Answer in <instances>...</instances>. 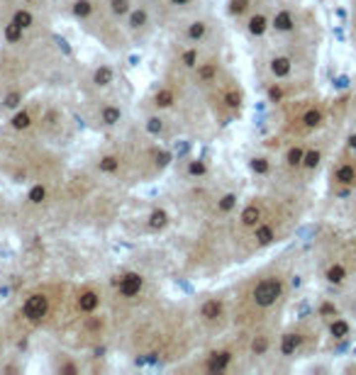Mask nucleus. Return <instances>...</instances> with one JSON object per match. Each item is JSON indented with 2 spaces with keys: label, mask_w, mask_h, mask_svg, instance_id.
Returning <instances> with one entry per match:
<instances>
[{
  "label": "nucleus",
  "mask_w": 356,
  "mask_h": 375,
  "mask_svg": "<svg viewBox=\"0 0 356 375\" xmlns=\"http://www.w3.org/2000/svg\"><path fill=\"white\" fill-rule=\"evenodd\" d=\"M302 156H305V149L302 146H291L288 149V154H286V163L291 166V168H297V166H302Z\"/></svg>",
  "instance_id": "obj_31"
},
{
  "label": "nucleus",
  "mask_w": 356,
  "mask_h": 375,
  "mask_svg": "<svg viewBox=\"0 0 356 375\" xmlns=\"http://www.w3.org/2000/svg\"><path fill=\"white\" fill-rule=\"evenodd\" d=\"M137 63H139V56H137V54H132V56H129V66H137Z\"/></svg>",
  "instance_id": "obj_50"
},
{
  "label": "nucleus",
  "mask_w": 356,
  "mask_h": 375,
  "mask_svg": "<svg viewBox=\"0 0 356 375\" xmlns=\"http://www.w3.org/2000/svg\"><path fill=\"white\" fill-rule=\"evenodd\" d=\"M22 34H25V29L20 27V25H15L12 20L5 25V29H2V37H5V42L7 44H17V42H22Z\"/></svg>",
  "instance_id": "obj_27"
},
{
  "label": "nucleus",
  "mask_w": 356,
  "mask_h": 375,
  "mask_svg": "<svg viewBox=\"0 0 356 375\" xmlns=\"http://www.w3.org/2000/svg\"><path fill=\"white\" fill-rule=\"evenodd\" d=\"M22 2H32V0H22Z\"/></svg>",
  "instance_id": "obj_52"
},
{
  "label": "nucleus",
  "mask_w": 356,
  "mask_h": 375,
  "mask_svg": "<svg viewBox=\"0 0 356 375\" xmlns=\"http://www.w3.org/2000/svg\"><path fill=\"white\" fill-rule=\"evenodd\" d=\"M268 27H271V20H268L266 15H261V12H256V15H251L246 20V32L251 37H264Z\"/></svg>",
  "instance_id": "obj_13"
},
{
  "label": "nucleus",
  "mask_w": 356,
  "mask_h": 375,
  "mask_svg": "<svg viewBox=\"0 0 356 375\" xmlns=\"http://www.w3.org/2000/svg\"><path fill=\"white\" fill-rule=\"evenodd\" d=\"M325 278H327V283H332V285H342L347 280V268L342 263H332L325 270Z\"/></svg>",
  "instance_id": "obj_23"
},
{
  "label": "nucleus",
  "mask_w": 356,
  "mask_h": 375,
  "mask_svg": "<svg viewBox=\"0 0 356 375\" xmlns=\"http://www.w3.org/2000/svg\"><path fill=\"white\" fill-rule=\"evenodd\" d=\"M239 222H241L244 227H256V224L261 222V207H259L256 202L246 205V207L241 210V214H239Z\"/></svg>",
  "instance_id": "obj_15"
},
{
  "label": "nucleus",
  "mask_w": 356,
  "mask_h": 375,
  "mask_svg": "<svg viewBox=\"0 0 356 375\" xmlns=\"http://www.w3.org/2000/svg\"><path fill=\"white\" fill-rule=\"evenodd\" d=\"M198 49L195 47H190V49H185L183 54H180V63L185 66V68H195L198 66Z\"/></svg>",
  "instance_id": "obj_38"
},
{
  "label": "nucleus",
  "mask_w": 356,
  "mask_h": 375,
  "mask_svg": "<svg viewBox=\"0 0 356 375\" xmlns=\"http://www.w3.org/2000/svg\"><path fill=\"white\" fill-rule=\"evenodd\" d=\"M47 312H49V297L42 295V292H34L22 302V317L30 324H39L47 317Z\"/></svg>",
  "instance_id": "obj_2"
},
{
  "label": "nucleus",
  "mask_w": 356,
  "mask_h": 375,
  "mask_svg": "<svg viewBox=\"0 0 356 375\" xmlns=\"http://www.w3.org/2000/svg\"><path fill=\"white\" fill-rule=\"evenodd\" d=\"M149 25V12L144 10V7H132L129 12H127V27L129 29H142Z\"/></svg>",
  "instance_id": "obj_16"
},
{
  "label": "nucleus",
  "mask_w": 356,
  "mask_h": 375,
  "mask_svg": "<svg viewBox=\"0 0 356 375\" xmlns=\"http://www.w3.org/2000/svg\"><path fill=\"white\" fill-rule=\"evenodd\" d=\"M249 168L256 175H266L268 171H271V161H268L266 156H254V159L249 161Z\"/></svg>",
  "instance_id": "obj_35"
},
{
  "label": "nucleus",
  "mask_w": 356,
  "mask_h": 375,
  "mask_svg": "<svg viewBox=\"0 0 356 375\" xmlns=\"http://www.w3.org/2000/svg\"><path fill=\"white\" fill-rule=\"evenodd\" d=\"M108 5H110V12H113L115 17H127V12L132 10V2H129V0H110Z\"/></svg>",
  "instance_id": "obj_36"
},
{
  "label": "nucleus",
  "mask_w": 356,
  "mask_h": 375,
  "mask_svg": "<svg viewBox=\"0 0 356 375\" xmlns=\"http://www.w3.org/2000/svg\"><path fill=\"white\" fill-rule=\"evenodd\" d=\"M61 373H78V368L73 363H66V366H61Z\"/></svg>",
  "instance_id": "obj_47"
},
{
  "label": "nucleus",
  "mask_w": 356,
  "mask_h": 375,
  "mask_svg": "<svg viewBox=\"0 0 356 375\" xmlns=\"http://www.w3.org/2000/svg\"><path fill=\"white\" fill-rule=\"evenodd\" d=\"M347 146H349V151H356V132H354V134H349V139H347Z\"/></svg>",
  "instance_id": "obj_48"
},
{
  "label": "nucleus",
  "mask_w": 356,
  "mask_h": 375,
  "mask_svg": "<svg viewBox=\"0 0 356 375\" xmlns=\"http://www.w3.org/2000/svg\"><path fill=\"white\" fill-rule=\"evenodd\" d=\"M334 183H337V185H347V188L356 185V163H342V166H337Z\"/></svg>",
  "instance_id": "obj_11"
},
{
  "label": "nucleus",
  "mask_w": 356,
  "mask_h": 375,
  "mask_svg": "<svg viewBox=\"0 0 356 375\" xmlns=\"http://www.w3.org/2000/svg\"><path fill=\"white\" fill-rule=\"evenodd\" d=\"M302 334L300 331H286L283 336H281V346H278V351H281V356H286V358H291V356H296L297 351H300V346H302Z\"/></svg>",
  "instance_id": "obj_4"
},
{
  "label": "nucleus",
  "mask_w": 356,
  "mask_h": 375,
  "mask_svg": "<svg viewBox=\"0 0 356 375\" xmlns=\"http://www.w3.org/2000/svg\"><path fill=\"white\" fill-rule=\"evenodd\" d=\"M208 161L205 159H190L188 161V168H185V173L190 175V178H205L208 175Z\"/></svg>",
  "instance_id": "obj_26"
},
{
  "label": "nucleus",
  "mask_w": 356,
  "mask_h": 375,
  "mask_svg": "<svg viewBox=\"0 0 356 375\" xmlns=\"http://www.w3.org/2000/svg\"><path fill=\"white\" fill-rule=\"evenodd\" d=\"M12 22H15V25H20L22 29H30L32 25H34V15H32L30 10L20 7V10H15V15H12Z\"/></svg>",
  "instance_id": "obj_29"
},
{
  "label": "nucleus",
  "mask_w": 356,
  "mask_h": 375,
  "mask_svg": "<svg viewBox=\"0 0 356 375\" xmlns=\"http://www.w3.org/2000/svg\"><path fill=\"white\" fill-rule=\"evenodd\" d=\"M71 15L76 20H88L93 15V2L90 0H73L71 2Z\"/></svg>",
  "instance_id": "obj_24"
},
{
  "label": "nucleus",
  "mask_w": 356,
  "mask_h": 375,
  "mask_svg": "<svg viewBox=\"0 0 356 375\" xmlns=\"http://www.w3.org/2000/svg\"><path fill=\"white\" fill-rule=\"evenodd\" d=\"M54 42H57V47H59V49H61V52H63V54H66V56H71V54H73V49L68 47V42H66L63 37H59V34H54Z\"/></svg>",
  "instance_id": "obj_44"
},
{
  "label": "nucleus",
  "mask_w": 356,
  "mask_h": 375,
  "mask_svg": "<svg viewBox=\"0 0 356 375\" xmlns=\"http://www.w3.org/2000/svg\"><path fill=\"white\" fill-rule=\"evenodd\" d=\"M334 90H347L349 88V76H339V78H334Z\"/></svg>",
  "instance_id": "obj_45"
},
{
  "label": "nucleus",
  "mask_w": 356,
  "mask_h": 375,
  "mask_svg": "<svg viewBox=\"0 0 356 375\" xmlns=\"http://www.w3.org/2000/svg\"><path fill=\"white\" fill-rule=\"evenodd\" d=\"M176 103V93L171 90V88H159L156 93H154V105L159 107V110H166V107H171Z\"/></svg>",
  "instance_id": "obj_20"
},
{
  "label": "nucleus",
  "mask_w": 356,
  "mask_h": 375,
  "mask_svg": "<svg viewBox=\"0 0 356 375\" xmlns=\"http://www.w3.org/2000/svg\"><path fill=\"white\" fill-rule=\"evenodd\" d=\"M232 363V351H217L208 358V373H225Z\"/></svg>",
  "instance_id": "obj_6"
},
{
  "label": "nucleus",
  "mask_w": 356,
  "mask_h": 375,
  "mask_svg": "<svg viewBox=\"0 0 356 375\" xmlns=\"http://www.w3.org/2000/svg\"><path fill=\"white\" fill-rule=\"evenodd\" d=\"M246 7H249V0H230V15L235 17H239Z\"/></svg>",
  "instance_id": "obj_43"
},
{
  "label": "nucleus",
  "mask_w": 356,
  "mask_h": 375,
  "mask_svg": "<svg viewBox=\"0 0 356 375\" xmlns=\"http://www.w3.org/2000/svg\"><path fill=\"white\" fill-rule=\"evenodd\" d=\"M268 351V339L266 336H256L254 341H251V353L254 356H264Z\"/></svg>",
  "instance_id": "obj_42"
},
{
  "label": "nucleus",
  "mask_w": 356,
  "mask_h": 375,
  "mask_svg": "<svg viewBox=\"0 0 356 375\" xmlns=\"http://www.w3.org/2000/svg\"><path fill=\"white\" fill-rule=\"evenodd\" d=\"M317 315H320V317H325V319H334L337 315H339V310H337V305H334V302H322V305H320V310H317Z\"/></svg>",
  "instance_id": "obj_41"
},
{
  "label": "nucleus",
  "mask_w": 356,
  "mask_h": 375,
  "mask_svg": "<svg viewBox=\"0 0 356 375\" xmlns=\"http://www.w3.org/2000/svg\"><path fill=\"white\" fill-rule=\"evenodd\" d=\"M237 202H239L237 193H225V195L217 200V210H220L222 214H227V212H232V210L237 207Z\"/></svg>",
  "instance_id": "obj_32"
},
{
  "label": "nucleus",
  "mask_w": 356,
  "mask_h": 375,
  "mask_svg": "<svg viewBox=\"0 0 356 375\" xmlns=\"http://www.w3.org/2000/svg\"><path fill=\"white\" fill-rule=\"evenodd\" d=\"M44 200H47V185H42V183L32 185L30 193H27V202L30 205H42Z\"/></svg>",
  "instance_id": "obj_33"
},
{
  "label": "nucleus",
  "mask_w": 356,
  "mask_h": 375,
  "mask_svg": "<svg viewBox=\"0 0 356 375\" xmlns=\"http://www.w3.org/2000/svg\"><path fill=\"white\" fill-rule=\"evenodd\" d=\"M10 127H12V129H17V132H22V129H30V127H32V115H30V110H17L15 115L10 117Z\"/></svg>",
  "instance_id": "obj_25"
},
{
  "label": "nucleus",
  "mask_w": 356,
  "mask_h": 375,
  "mask_svg": "<svg viewBox=\"0 0 356 375\" xmlns=\"http://www.w3.org/2000/svg\"><path fill=\"white\" fill-rule=\"evenodd\" d=\"M169 222H171V217H169V212H166L164 207H156V210H151V214H149V219H147L149 229H154V231L166 229V227H169Z\"/></svg>",
  "instance_id": "obj_17"
},
{
  "label": "nucleus",
  "mask_w": 356,
  "mask_h": 375,
  "mask_svg": "<svg viewBox=\"0 0 356 375\" xmlns=\"http://www.w3.org/2000/svg\"><path fill=\"white\" fill-rule=\"evenodd\" d=\"M266 95H268V103H281V100H283V95H286V90H283L281 83H273V86H268Z\"/></svg>",
  "instance_id": "obj_40"
},
{
  "label": "nucleus",
  "mask_w": 356,
  "mask_h": 375,
  "mask_svg": "<svg viewBox=\"0 0 356 375\" xmlns=\"http://www.w3.org/2000/svg\"><path fill=\"white\" fill-rule=\"evenodd\" d=\"M205 34H208V22L205 20H193L185 29L188 42H200V39H205Z\"/></svg>",
  "instance_id": "obj_22"
},
{
  "label": "nucleus",
  "mask_w": 356,
  "mask_h": 375,
  "mask_svg": "<svg viewBox=\"0 0 356 375\" xmlns=\"http://www.w3.org/2000/svg\"><path fill=\"white\" fill-rule=\"evenodd\" d=\"M142 288H144V275H142V273H134V270L124 273L118 280V292H119V297H124V300L137 297V295L142 292Z\"/></svg>",
  "instance_id": "obj_3"
},
{
  "label": "nucleus",
  "mask_w": 356,
  "mask_h": 375,
  "mask_svg": "<svg viewBox=\"0 0 356 375\" xmlns=\"http://www.w3.org/2000/svg\"><path fill=\"white\" fill-rule=\"evenodd\" d=\"M283 297V280L278 275H271V278H264L259 280L254 290H251V300L256 307H273L278 300Z\"/></svg>",
  "instance_id": "obj_1"
},
{
  "label": "nucleus",
  "mask_w": 356,
  "mask_h": 375,
  "mask_svg": "<svg viewBox=\"0 0 356 375\" xmlns=\"http://www.w3.org/2000/svg\"><path fill=\"white\" fill-rule=\"evenodd\" d=\"M113 81H115V71H113V66L100 63V66L93 71V83H95L98 88H108Z\"/></svg>",
  "instance_id": "obj_14"
},
{
  "label": "nucleus",
  "mask_w": 356,
  "mask_h": 375,
  "mask_svg": "<svg viewBox=\"0 0 356 375\" xmlns=\"http://www.w3.org/2000/svg\"><path fill=\"white\" fill-rule=\"evenodd\" d=\"M222 310H225V305H222L220 297H208L200 305V317L205 319V321H215L217 317H222Z\"/></svg>",
  "instance_id": "obj_10"
},
{
  "label": "nucleus",
  "mask_w": 356,
  "mask_h": 375,
  "mask_svg": "<svg viewBox=\"0 0 356 375\" xmlns=\"http://www.w3.org/2000/svg\"><path fill=\"white\" fill-rule=\"evenodd\" d=\"M302 124H305L307 129L320 127V124H322V110H320V107H310V110L302 115Z\"/></svg>",
  "instance_id": "obj_28"
},
{
  "label": "nucleus",
  "mask_w": 356,
  "mask_h": 375,
  "mask_svg": "<svg viewBox=\"0 0 356 375\" xmlns=\"http://www.w3.org/2000/svg\"><path fill=\"white\" fill-rule=\"evenodd\" d=\"M98 307H100V295H98L95 290H83V292L78 295V312L93 315Z\"/></svg>",
  "instance_id": "obj_9"
},
{
  "label": "nucleus",
  "mask_w": 356,
  "mask_h": 375,
  "mask_svg": "<svg viewBox=\"0 0 356 375\" xmlns=\"http://www.w3.org/2000/svg\"><path fill=\"white\" fill-rule=\"evenodd\" d=\"M271 27L276 29L278 34H286V32H293L296 29V15L291 10H278L273 17H271Z\"/></svg>",
  "instance_id": "obj_5"
},
{
  "label": "nucleus",
  "mask_w": 356,
  "mask_h": 375,
  "mask_svg": "<svg viewBox=\"0 0 356 375\" xmlns=\"http://www.w3.org/2000/svg\"><path fill=\"white\" fill-rule=\"evenodd\" d=\"M349 331H352V326H349V321L347 319H342L339 315L329 321V334H332V339H337V341H344L347 336H349Z\"/></svg>",
  "instance_id": "obj_19"
},
{
  "label": "nucleus",
  "mask_w": 356,
  "mask_h": 375,
  "mask_svg": "<svg viewBox=\"0 0 356 375\" xmlns=\"http://www.w3.org/2000/svg\"><path fill=\"white\" fill-rule=\"evenodd\" d=\"M98 171L105 175H115L119 171V156H115V154H105V156H100V161H98Z\"/></svg>",
  "instance_id": "obj_21"
},
{
  "label": "nucleus",
  "mask_w": 356,
  "mask_h": 375,
  "mask_svg": "<svg viewBox=\"0 0 356 375\" xmlns=\"http://www.w3.org/2000/svg\"><path fill=\"white\" fill-rule=\"evenodd\" d=\"M225 105H227L230 110H239V107H241V93L227 90V93H225Z\"/></svg>",
  "instance_id": "obj_39"
},
{
  "label": "nucleus",
  "mask_w": 356,
  "mask_h": 375,
  "mask_svg": "<svg viewBox=\"0 0 356 375\" xmlns=\"http://www.w3.org/2000/svg\"><path fill=\"white\" fill-rule=\"evenodd\" d=\"M7 295H10V288H7V285H5V288H0V297H7Z\"/></svg>",
  "instance_id": "obj_51"
},
{
  "label": "nucleus",
  "mask_w": 356,
  "mask_h": 375,
  "mask_svg": "<svg viewBox=\"0 0 356 375\" xmlns=\"http://www.w3.org/2000/svg\"><path fill=\"white\" fill-rule=\"evenodd\" d=\"M217 73H220L217 61H205V63H198V66H195V78H198V83H203V86L212 83V81L217 78Z\"/></svg>",
  "instance_id": "obj_8"
},
{
  "label": "nucleus",
  "mask_w": 356,
  "mask_h": 375,
  "mask_svg": "<svg viewBox=\"0 0 356 375\" xmlns=\"http://www.w3.org/2000/svg\"><path fill=\"white\" fill-rule=\"evenodd\" d=\"M119 119H122V110H119L118 105L108 103V105L100 107V122L105 127H115V124H119Z\"/></svg>",
  "instance_id": "obj_18"
},
{
  "label": "nucleus",
  "mask_w": 356,
  "mask_h": 375,
  "mask_svg": "<svg viewBox=\"0 0 356 375\" xmlns=\"http://www.w3.org/2000/svg\"><path fill=\"white\" fill-rule=\"evenodd\" d=\"M320 161H322V154H320V149H305V156H302V166H305L307 171L317 168V166H320Z\"/></svg>",
  "instance_id": "obj_30"
},
{
  "label": "nucleus",
  "mask_w": 356,
  "mask_h": 375,
  "mask_svg": "<svg viewBox=\"0 0 356 375\" xmlns=\"http://www.w3.org/2000/svg\"><path fill=\"white\" fill-rule=\"evenodd\" d=\"M268 71H271L273 78H288L291 71H293V61L288 56H276V58H271Z\"/></svg>",
  "instance_id": "obj_12"
},
{
  "label": "nucleus",
  "mask_w": 356,
  "mask_h": 375,
  "mask_svg": "<svg viewBox=\"0 0 356 375\" xmlns=\"http://www.w3.org/2000/svg\"><path fill=\"white\" fill-rule=\"evenodd\" d=\"M169 161H171V151H161V154L156 156V163H159V168L169 166Z\"/></svg>",
  "instance_id": "obj_46"
},
{
  "label": "nucleus",
  "mask_w": 356,
  "mask_h": 375,
  "mask_svg": "<svg viewBox=\"0 0 356 375\" xmlns=\"http://www.w3.org/2000/svg\"><path fill=\"white\" fill-rule=\"evenodd\" d=\"M144 127H147V132L151 134V137H159V134H164V129H166V124H164L161 117H149Z\"/></svg>",
  "instance_id": "obj_37"
},
{
  "label": "nucleus",
  "mask_w": 356,
  "mask_h": 375,
  "mask_svg": "<svg viewBox=\"0 0 356 375\" xmlns=\"http://www.w3.org/2000/svg\"><path fill=\"white\" fill-rule=\"evenodd\" d=\"M254 239H256V246H271L273 241H276V227L273 224H268V222H259L256 227H254Z\"/></svg>",
  "instance_id": "obj_7"
},
{
  "label": "nucleus",
  "mask_w": 356,
  "mask_h": 375,
  "mask_svg": "<svg viewBox=\"0 0 356 375\" xmlns=\"http://www.w3.org/2000/svg\"><path fill=\"white\" fill-rule=\"evenodd\" d=\"M20 105H22V93L20 90L5 93V98H2V107L5 110H20Z\"/></svg>",
  "instance_id": "obj_34"
},
{
  "label": "nucleus",
  "mask_w": 356,
  "mask_h": 375,
  "mask_svg": "<svg viewBox=\"0 0 356 375\" xmlns=\"http://www.w3.org/2000/svg\"><path fill=\"white\" fill-rule=\"evenodd\" d=\"M193 0H171V5H176V7H185V5H190Z\"/></svg>",
  "instance_id": "obj_49"
}]
</instances>
